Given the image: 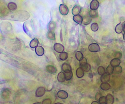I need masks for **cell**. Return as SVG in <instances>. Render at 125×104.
<instances>
[{"instance_id":"6da1fadb","label":"cell","mask_w":125,"mask_h":104,"mask_svg":"<svg viewBox=\"0 0 125 104\" xmlns=\"http://www.w3.org/2000/svg\"><path fill=\"white\" fill-rule=\"evenodd\" d=\"M13 13V14L16 15V21H23L28 19L30 17V14L26 11L19 10Z\"/></svg>"},{"instance_id":"7a4b0ae2","label":"cell","mask_w":125,"mask_h":104,"mask_svg":"<svg viewBox=\"0 0 125 104\" xmlns=\"http://www.w3.org/2000/svg\"><path fill=\"white\" fill-rule=\"evenodd\" d=\"M88 49L91 52H97L100 51V46L97 43H91L89 45Z\"/></svg>"},{"instance_id":"3957f363","label":"cell","mask_w":125,"mask_h":104,"mask_svg":"<svg viewBox=\"0 0 125 104\" xmlns=\"http://www.w3.org/2000/svg\"><path fill=\"white\" fill-rule=\"evenodd\" d=\"M59 11L62 15H66L69 13L68 7L66 5L61 4L59 6Z\"/></svg>"},{"instance_id":"277c9868","label":"cell","mask_w":125,"mask_h":104,"mask_svg":"<svg viewBox=\"0 0 125 104\" xmlns=\"http://www.w3.org/2000/svg\"><path fill=\"white\" fill-rule=\"evenodd\" d=\"M45 93L44 88L40 87L38 88L36 91V96L37 97H41L44 96Z\"/></svg>"},{"instance_id":"5b68a950","label":"cell","mask_w":125,"mask_h":104,"mask_svg":"<svg viewBox=\"0 0 125 104\" xmlns=\"http://www.w3.org/2000/svg\"><path fill=\"white\" fill-rule=\"evenodd\" d=\"M54 50L58 53H61L63 52L64 47L62 44L59 43H55L53 46Z\"/></svg>"},{"instance_id":"8992f818","label":"cell","mask_w":125,"mask_h":104,"mask_svg":"<svg viewBox=\"0 0 125 104\" xmlns=\"http://www.w3.org/2000/svg\"><path fill=\"white\" fill-rule=\"evenodd\" d=\"M10 94V91L7 88H4L1 91V97L5 99L8 98L9 97Z\"/></svg>"},{"instance_id":"52a82bcc","label":"cell","mask_w":125,"mask_h":104,"mask_svg":"<svg viewBox=\"0 0 125 104\" xmlns=\"http://www.w3.org/2000/svg\"><path fill=\"white\" fill-rule=\"evenodd\" d=\"M99 2L97 0H92L90 4V8L91 10H96L99 6Z\"/></svg>"},{"instance_id":"ba28073f","label":"cell","mask_w":125,"mask_h":104,"mask_svg":"<svg viewBox=\"0 0 125 104\" xmlns=\"http://www.w3.org/2000/svg\"><path fill=\"white\" fill-rule=\"evenodd\" d=\"M57 95L58 98L62 99H66L68 97V94L66 91L60 90L58 92Z\"/></svg>"},{"instance_id":"9c48e42d","label":"cell","mask_w":125,"mask_h":104,"mask_svg":"<svg viewBox=\"0 0 125 104\" xmlns=\"http://www.w3.org/2000/svg\"><path fill=\"white\" fill-rule=\"evenodd\" d=\"M35 52L38 56H43L44 53V49L41 46H38L35 48Z\"/></svg>"},{"instance_id":"30bf717a","label":"cell","mask_w":125,"mask_h":104,"mask_svg":"<svg viewBox=\"0 0 125 104\" xmlns=\"http://www.w3.org/2000/svg\"><path fill=\"white\" fill-rule=\"evenodd\" d=\"M81 10V7L79 5H76L72 9V14L74 15H79Z\"/></svg>"},{"instance_id":"8fae6325","label":"cell","mask_w":125,"mask_h":104,"mask_svg":"<svg viewBox=\"0 0 125 104\" xmlns=\"http://www.w3.org/2000/svg\"><path fill=\"white\" fill-rule=\"evenodd\" d=\"M62 70L65 73L72 71V68L71 66L68 64L64 63L62 65Z\"/></svg>"},{"instance_id":"7c38bea8","label":"cell","mask_w":125,"mask_h":104,"mask_svg":"<svg viewBox=\"0 0 125 104\" xmlns=\"http://www.w3.org/2000/svg\"><path fill=\"white\" fill-rule=\"evenodd\" d=\"M46 70L51 74H55L57 72V69L56 67L52 65L47 66L46 68Z\"/></svg>"},{"instance_id":"4fadbf2b","label":"cell","mask_w":125,"mask_h":104,"mask_svg":"<svg viewBox=\"0 0 125 104\" xmlns=\"http://www.w3.org/2000/svg\"><path fill=\"white\" fill-rule=\"evenodd\" d=\"M91 21L92 19L90 15H85L83 18L82 23L85 25H87L91 23Z\"/></svg>"},{"instance_id":"5bb4252c","label":"cell","mask_w":125,"mask_h":104,"mask_svg":"<svg viewBox=\"0 0 125 104\" xmlns=\"http://www.w3.org/2000/svg\"><path fill=\"white\" fill-rule=\"evenodd\" d=\"M57 79L58 81L60 83H62L65 81L66 80V79L64 72H61L58 73V75L57 76Z\"/></svg>"},{"instance_id":"9a60e30c","label":"cell","mask_w":125,"mask_h":104,"mask_svg":"<svg viewBox=\"0 0 125 104\" xmlns=\"http://www.w3.org/2000/svg\"><path fill=\"white\" fill-rule=\"evenodd\" d=\"M73 19L75 22H76L77 24H80V25L82 23V17L79 15H74L73 17Z\"/></svg>"},{"instance_id":"2e32d148","label":"cell","mask_w":125,"mask_h":104,"mask_svg":"<svg viewBox=\"0 0 125 104\" xmlns=\"http://www.w3.org/2000/svg\"><path fill=\"white\" fill-rule=\"evenodd\" d=\"M121 60L120 59L115 58L111 60L110 64L114 68L119 66Z\"/></svg>"},{"instance_id":"e0dca14e","label":"cell","mask_w":125,"mask_h":104,"mask_svg":"<svg viewBox=\"0 0 125 104\" xmlns=\"http://www.w3.org/2000/svg\"><path fill=\"white\" fill-rule=\"evenodd\" d=\"M56 24L53 21H51L49 23L48 25V29L49 31L54 32L55 30Z\"/></svg>"},{"instance_id":"ac0fdd59","label":"cell","mask_w":125,"mask_h":104,"mask_svg":"<svg viewBox=\"0 0 125 104\" xmlns=\"http://www.w3.org/2000/svg\"><path fill=\"white\" fill-rule=\"evenodd\" d=\"M7 7L10 10L14 11L16 10L17 8V4L13 2L9 3L7 5Z\"/></svg>"},{"instance_id":"d6986e66","label":"cell","mask_w":125,"mask_h":104,"mask_svg":"<svg viewBox=\"0 0 125 104\" xmlns=\"http://www.w3.org/2000/svg\"><path fill=\"white\" fill-rule=\"evenodd\" d=\"M76 75L79 78H82L84 75V71L81 67L78 68L76 70Z\"/></svg>"},{"instance_id":"ffe728a7","label":"cell","mask_w":125,"mask_h":104,"mask_svg":"<svg viewBox=\"0 0 125 104\" xmlns=\"http://www.w3.org/2000/svg\"><path fill=\"white\" fill-rule=\"evenodd\" d=\"M106 97V104H113L114 103V98L111 94H107Z\"/></svg>"},{"instance_id":"44dd1931","label":"cell","mask_w":125,"mask_h":104,"mask_svg":"<svg viewBox=\"0 0 125 104\" xmlns=\"http://www.w3.org/2000/svg\"><path fill=\"white\" fill-rule=\"evenodd\" d=\"M39 43V41L37 38L33 39L30 43V47L32 48H36L38 46Z\"/></svg>"},{"instance_id":"7402d4cb","label":"cell","mask_w":125,"mask_h":104,"mask_svg":"<svg viewBox=\"0 0 125 104\" xmlns=\"http://www.w3.org/2000/svg\"><path fill=\"white\" fill-rule=\"evenodd\" d=\"M110 75L104 74L100 77V80L102 83H108L110 80Z\"/></svg>"},{"instance_id":"603a6c76","label":"cell","mask_w":125,"mask_h":104,"mask_svg":"<svg viewBox=\"0 0 125 104\" xmlns=\"http://www.w3.org/2000/svg\"><path fill=\"white\" fill-rule=\"evenodd\" d=\"M101 88L104 91H108L111 88V86L108 83H102L100 85Z\"/></svg>"},{"instance_id":"cb8c5ba5","label":"cell","mask_w":125,"mask_h":104,"mask_svg":"<svg viewBox=\"0 0 125 104\" xmlns=\"http://www.w3.org/2000/svg\"><path fill=\"white\" fill-rule=\"evenodd\" d=\"M123 24L121 23H120L117 25L115 28V32L117 34H120L123 31Z\"/></svg>"},{"instance_id":"d4e9b609","label":"cell","mask_w":125,"mask_h":104,"mask_svg":"<svg viewBox=\"0 0 125 104\" xmlns=\"http://www.w3.org/2000/svg\"><path fill=\"white\" fill-rule=\"evenodd\" d=\"M114 67L110 65H109L105 70V73L108 75H111L113 73Z\"/></svg>"},{"instance_id":"484cf974","label":"cell","mask_w":125,"mask_h":104,"mask_svg":"<svg viewBox=\"0 0 125 104\" xmlns=\"http://www.w3.org/2000/svg\"><path fill=\"white\" fill-rule=\"evenodd\" d=\"M47 37L49 39L51 40H55V35L54 32L48 31L47 34Z\"/></svg>"},{"instance_id":"4316f807","label":"cell","mask_w":125,"mask_h":104,"mask_svg":"<svg viewBox=\"0 0 125 104\" xmlns=\"http://www.w3.org/2000/svg\"><path fill=\"white\" fill-rule=\"evenodd\" d=\"M68 54L67 52H62L60 53L59 55V58L62 61H65L68 58Z\"/></svg>"},{"instance_id":"83f0119b","label":"cell","mask_w":125,"mask_h":104,"mask_svg":"<svg viewBox=\"0 0 125 104\" xmlns=\"http://www.w3.org/2000/svg\"><path fill=\"white\" fill-rule=\"evenodd\" d=\"M65 75V79L67 81L70 80L72 79L73 76V73L72 71L64 73Z\"/></svg>"},{"instance_id":"f1b7e54d","label":"cell","mask_w":125,"mask_h":104,"mask_svg":"<svg viewBox=\"0 0 125 104\" xmlns=\"http://www.w3.org/2000/svg\"><path fill=\"white\" fill-rule=\"evenodd\" d=\"M89 15L91 18H96L98 17V13L97 10H93L91 9L89 12Z\"/></svg>"},{"instance_id":"f546056e","label":"cell","mask_w":125,"mask_h":104,"mask_svg":"<svg viewBox=\"0 0 125 104\" xmlns=\"http://www.w3.org/2000/svg\"><path fill=\"white\" fill-rule=\"evenodd\" d=\"M98 73L100 76H102L105 73V69L104 67L102 66H100L98 68Z\"/></svg>"},{"instance_id":"4dcf8cb0","label":"cell","mask_w":125,"mask_h":104,"mask_svg":"<svg viewBox=\"0 0 125 104\" xmlns=\"http://www.w3.org/2000/svg\"><path fill=\"white\" fill-rule=\"evenodd\" d=\"M75 57L77 60L80 61L83 58V55L81 52L77 51L75 53Z\"/></svg>"},{"instance_id":"1f68e13d","label":"cell","mask_w":125,"mask_h":104,"mask_svg":"<svg viewBox=\"0 0 125 104\" xmlns=\"http://www.w3.org/2000/svg\"><path fill=\"white\" fill-rule=\"evenodd\" d=\"M122 70L123 69L121 66H119L116 67H114L113 73L115 74H119L122 72Z\"/></svg>"},{"instance_id":"d6a6232c","label":"cell","mask_w":125,"mask_h":104,"mask_svg":"<svg viewBox=\"0 0 125 104\" xmlns=\"http://www.w3.org/2000/svg\"><path fill=\"white\" fill-rule=\"evenodd\" d=\"M99 27L98 24L97 23H93L91 25V29L93 32H97L98 30Z\"/></svg>"},{"instance_id":"836d02e7","label":"cell","mask_w":125,"mask_h":104,"mask_svg":"<svg viewBox=\"0 0 125 104\" xmlns=\"http://www.w3.org/2000/svg\"><path fill=\"white\" fill-rule=\"evenodd\" d=\"M81 68L83 69L84 72H88L91 69V66L89 64L87 63V64H86L85 65L81 66Z\"/></svg>"},{"instance_id":"e575fe53","label":"cell","mask_w":125,"mask_h":104,"mask_svg":"<svg viewBox=\"0 0 125 104\" xmlns=\"http://www.w3.org/2000/svg\"><path fill=\"white\" fill-rule=\"evenodd\" d=\"M113 56L115 58L120 59L122 57V54L120 52H116L114 53Z\"/></svg>"},{"instance_id":"d590c367","label":"cell","mask_w":125,"mask_h":104,"mask_svg":"<svg viewBox=\"0 0 125 104\" xmlns=\"http://www.w3.org/2000/svg\"><path fill=\"white\" fill-rule=\"evenodd\" d=\"M98 102L100 104H106V97L105 96H101L99 99Z\"/></svg>"},{"instance_id":"8d00e7d4","label":"cell","mask_w":125,"mask_h":104,"mask_svg":"<svg viewBox=\"0 0 125 104\" xmlns=\"http://www.w3.org/2000/svg\"><path fill=\"white\" fill-rule=\"evenodd\" d=\"M87 59L86 58L83 57L81 60L79 61V65H80V67L83 66V65H85L86 64H87Z\"/></svg>"},{"instance_id":"74e56055","label":"cell","mask_w":125,"mask_h":104,"mask_svg":"<svg viewBox=\"0 0 125 104\" xmlns=\"http://www.w3.org/2000/svg\"><path fill=\"white\" fill-rule=\"evenodd\" d=\"M102 94L101 92H98L97 94H96V95H95V100L97 101H98L100 98L101 96H102Z\"/></svg>"},{"instance_id":"f35d334b","label":"cell","mask_w":125,"mask_h":104,"mask_svg":"<svg viewBox=\"0 0 125 104\" xmlns=\"http://www.w3.org/2000/svg\"><path fill=\"white\" fill-rule=\"evenodd\" d=\"M51 100L50 99H46L42 102L41 104H51Z\"/></svg>"},{"instance_id":"ab89813d","label":"cell","mask_w":125,"mask_h":104,"mask_svg":"<svg viewBox=\"0 0 125 104\" xmlns=\"http://www.w3.org/2000/svg\"><path fill=\"white\" fill-rule=\"evenodd\" d=\"M60 40H61V41H62V30H61V32H60Z\"/></svg>"},{"instance_id":"60d3db41","label":"cell","mask_w":125,"mask_h":104,"mask_svg":"<svg viewBox=\"0 0 125 104\" xmlns=\"http://www.w3.org/2000/svg\"><path fill=\"white\" fill-rule=\"evenodd\" d=\"M91 104H100L99 103V102H97V101H93L92 102V103Z\"/></svg>"},{"instance_id":"b9f144b4","label":"cell","mask_w":125,"mask_h":104,"mask_svg":"<svg viewBox=\"0 0 125 104\" xmlns=\"http://www.w3.org/2000/svg\"><path fill=\"white\" fill-rule=\"evenodd\" d=\"M123 31L125 33V23H124V24L123 25Z\"/></svg>"},{"instance_id":"7bdbcfd3","label":"cell","mask_w":125,"mask_h":104,"mask_svg":"<svg viewBox=\"0 0 125 104\" xmlns=\"http://www.w3.org/2000/svg\"><path fill=\"white\" fill-rule=\"evenodd\" d=\"M123 38L124 40L125 41V33H124V34Z\"/></svg>"},{"instance_id":"ee69618b","label":"cell","mask_w":125,"mask_h":104,"mask_svg":"<svg viewBox=\"0 0 125 104\" xmlns=\"http://www.w3.org/2000/svg\"><path fill=\"white\" fill-rule=\"evenodd\" d=\"M33 104H41L40 103L37 102V103H33Z\"/></svg>"},{"instance_id":"f6af8a7d","label":"cell","mask_w":125,"mask_h":104,"mask_svg":"<svg viewBox=\"0 0 125 104\" xmlns=\"http://www.w3.org/2000/svg\"><path fill=\"white\" fill-rule=\"evenodd\" d=\"M54 104H63L62 103H56Z\"/></svg>"},{"instance_id":"bcb514c9","label":"cell","mask_w":125,"mask_h":104,"mask_svg":"<svg viewBox=\"0 0 125 104\" xmlns=\"http://www.w3.org/2000/svg\"></svg>"}]
</instances>
